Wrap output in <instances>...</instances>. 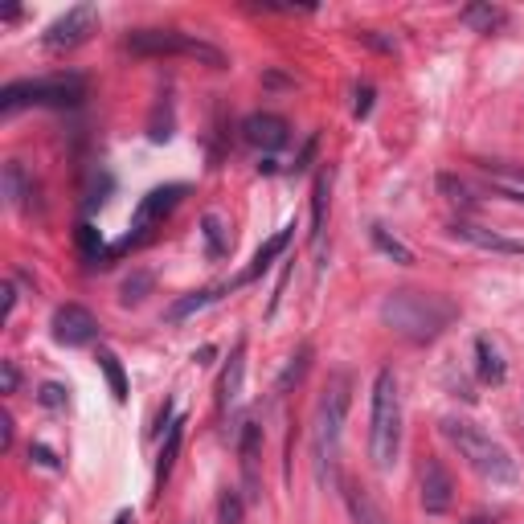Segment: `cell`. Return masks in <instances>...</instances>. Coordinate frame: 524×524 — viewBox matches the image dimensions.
Wrapping results in <instances>:
<instances>
[{"mask_svg":"<svg viewBox=\"0 0 524 524\" xmlns=\"http://www.w3.org/2000/svg\"><path fill=\"white\" fill-rule=\"evenodd\" d=\"M246 520V496L238 488H226L217 500V524H242Z\"/></svg>","mask_w":524,"mask_h":524,"instance_id":"27","label":"cell"},{"mask_svg":"<svg viewBox=\"0 0 524 524\" xmlns=\"http://www.w3.org/2000/svg\"><path fill=\"white\" fill-rule=\"evenodd\" d=\"M115 524H136V516H131V508H123V512L115 516Z\"/></svg>","mask_w":524,"mask_h":524,"instance_id":"40","label":"cell"},{"mask_svg":"<svg viewBox=\"0 0 524 524\" xmlns=\"http://www.w3.org/2000/svg\"><path fill=\"white\" fill-rule=\"evenodd\" d=\"M369 238H373V246H377V250H381L385 258L402 262V267H410V262H414V250H410V246H402V242L393 238V234H389V230H385L381 222H373V226H369Z\"/></svg>","mask_w":524,"mask_h":524,"instance_id":"21","label":"cell"},{"mask_svg":"<svg viewBox=\"0 0 524 524\" xmlns=\"http://www.w3.org/2000/svg\"><path fill=\"white\" fill-rule=\"evenodd\" d=\"M29 459H33V463H41V467H50V471H58V467H62V463H58V455H54L50 447H41V443H33V447H29Z\"/></svg>","mask_w":524,"mask_h":524,"instance_id":"32","label":"cell"},{"mask_svg":"<svg viewBox=\"0 0 524 524\" xmlns=\"http://www.w3.org/2000/svg\"><path fill=\"white\" fill-rule=\"evenodd\" d=\"M459 21L471 25V29H479V33H492V29H500L508 17H504V9H496V5H467V9L459 13Z\"/></svg>","mask_w":524,"mask_h":524,"instance_id":"22","label":"cell"},{"mask_svg":"<svg viewBox=\"0 0 524 524\" xmlns=\"http://www.w3.org/2000/svg\"><path fill=\"white\" fill-rule=\"evenodd\" d=\"M353 406V373H332L320 402H316V418H312V455H316V471L320 479L336 475V459H340V434H344V418Z\"/></svg>","mask_w":524,"mask_h":524,"instance_id":"3","label":"cell"},{"mask_svg":"<svg viewBox=\"0 0 524 524\" xmlns=\"http://www.w3.org/2000/svg\"><path fill=\"white\" fill-rule=\"evenodd\" d=\"M308 365H312V344H299V353L291 357V365L283 369V377H279V385H275V389H279V393H287L291 385H299L303 377H308Z\"/></svg>","mask_w":524,"mask_h":524,"instance_id":"26","label":"cell"},{"mask_svg":"<svg viewBox=\"0 0 524 524\" xmlns=\"http://www.w3.org/2000/svg\"><path fill=\"white\" fill-rule=\"evenodd\" d=\"M328 197H332V177L320 172L316 185H312V246H320L324 226H328Z\"/></svg>","mask_w":524,"mask_h":524,"instance_id":"19","label":"cell"},{"mask_svg":"<svg viewBox=\"0 0 524 524\" xmlns=\"http://www.w3.org/2000/svg\"><path fill=\"white\" fill-rule=\"evenodd\" d=\"M439 430H443V439L459 451V459L475 471V475H484V479H492V484H516L520 479V471H516V459L492 439L488 430H479L471 418H459V414H447L443 422H439Z\"/></svg>","mask_w":524,"mask_h":524,"instance_id":"2","label":"cell"},{"mask_svg":"<svg viewBox=\"0 0 524 524\" xmlns=\"http://www.w3.org/2000/svg\"><path fill=\"white\" fill-rule=\"evenodd\" d=\"M463 524H496V520H492V516H488V512H475V516H467V520H463Z\"/></svg>","mask_w":524,"mask_h":524,"instance_id":"39","label":"cell"},{"mask_svg":"<svg viewBox=\"0 0 524 524\" xmlns=\"http://www.w3.org/2000/svg\"><path fill=\"white\" fill-rule=\"evenodd\" d=\"M99 369H103V377L111 385V398L127 402V373H123V365H119V357L111 353V348H99Z\"/></svg>","mask_w":524,"mask_h":524,"instance_id":"23","label":"cell"},{"mask_svg":"<svg viewBox=\"0 0 524 524\" xmlns=\"http://www.w3.org/2000/svg\"><path fill=\"white\" fill-rule=\"evenodd\" d=\"M181 443H185V418H177L168 426V439H164V447H160V455H156V475H152V500H160V492H164V484H168V475H172V463H177V455H181Z\"/></svg>","mask_w":524,"mask_h":524,"instance_id":"15","label":"cell"},{"mask_svg":"<svg viewBox=\"0 0 524 524\" xmlns=\"http://www.w3.org/2000/svg\"><path fill=\"white\" fill-rule=\"evenodd\" d=\"M242 140L258 152H279L291 140V123L275 111H254V115L242 119Z\"/></svg>","mask_w":524,"mask_h":524,"instance_id":"10","label":"cell"},{"mask_svg":"<svg viewBox=\"0 0 524 524\" xmlns=\"http://www.w3.org/2000/svg\"><path fill=\"white\" fill-rule=\"evenodd\" d=\"M242 373H246V340L234 344V353H230V365L222 373V385H217V410L230 414L242 398Z\"/></svg>","mask_w":524,"mask_h":524,"instance_id":"14","label":"cell"},{"mask_svg":"<svg viewBox=\"0 0 524 524\" xmlns=\"http://www.w3.org/2000/svg\"><path fill=\"white\" fill-rule=\"evenodd\" d=\"M291 234H295V222H291V226H283V230H279L275 238H267V242H262V246H258V254H254V262H250V267H246V271H242V275L234 279V287H246V283H254V279L262 275V271H267L271 262H275V258H279V254L287 250Z\"/></svg>","mask_w":524,"mask_h":524,"instance_id":"16","label":"cell"},{"mask_svg":"<svg viewBox=\"0 0 524 524\" xmlns=\"http://www.w3.org/2000/svg\"><path fill=\"white\" fill-rule=\"evenodd\" d=\"M365 46H373V50H381V54H393V37H377V33H357Z\"/></svg>","mask_w":524,"mask_h":524,"instance_id":"35","label":"cell"},{"mask_svg":"<svg viewBox=\"0 0 524 524\" xmlns=\"http://www.w3.org/2000/svg\"><path fill=\"white\" fill-rule=\"evenodd\" d=\"M402 455V393L393 369H377L369 406V459L377 471H393Z\"/></svg>","mask_w":524,"mask_h":524,"instance_id":"4","label":"cell"},{"mask_svg":"<svg viewBox=\"0 0 524 524\" xmlns=\"http://www.w3.org/2000/svg\"><path fill=\"white\" fill-rule=\"evenodd\" d=\"M439 193H443L451 205H463V209H471V205H475L471 189H467L459 177H451V172H439Z\"/></svg>","mask_w":524,"mask_h":524,"instance_id":"29","label":"cell"},{"mask_svg":"<svg viewBox=\"0 0 524 524\" xmlns=\"http://www.w3.org/2000/svg\"><path fill=\"white\" fill-rule=\"evenodd\" d=\"M50 328L62 348H86L99 340V320H95V312H86L82 303H62L50 320Z\"/></svg>","mask_w":524,"mask_h":524,"instance_id":"9","label":"cell"},{"mask_svg":"<svg viewBox=\"0 0 524 524\" xmlns=\"http://www.w3.org/2000/svg\"><path fill=\"white\" fill-rule=\"evenodd\" d=\"M13 308H17V291H13V283L5 287V324L13 320Z\"/></svg>","mask_w":524,"mask_h":524,"instance_id":"38","label":"cell"},{"mask_svg":"<svg viewBox=\"0 0 524 524\" xmlns=\"http://www.w3.org/2000/svg\"><path fill=\"white\" fill-rule=\"evenodd\" d=\"M0 377H5V393H17L21 373H17V365H13V361H0Z\"/></svg>","mask_w":524,"mask_h":524,"instance_id":"34","label":"cell"},{"mask_svg":"<svg viewBox=\"0 0 524 524\" xmlns=\"http://www.w3.org/2000/svg\"><path fill=\"white\" fill-rule=\"evenodd\" d=\"M95 25H99V9L95 5H74L70 13H62L46 33H41V46L54 50V54L74 50V46H82V41L95 33Z\"/></svg>","mask_w":524,"mask_h":524,"instance_id":"8","label":"cell"},{"mask_svg":"<svg viewBox=\"0 0 524 524\" xmlns=\"http://www.w3.org/2000/svg\"><path fill=\"white\" fill-rule=\"evenodd\" d=\"M29 193H33V185L25 181V168H21L17 160H9V164H5V197H9V205L21 209Z\"/></svg>","mask_w":524,"mask_h":524,"instance_id":"24","label":"cell"},{"mask_svg":"<svg viewBox=\"0 0 524 524\" xmlns=\"http://www.w3.org/2000/svg\"><path fill=\"white\" fill-rule=\"evenodd\" d=\"M0 426H5V430H0V447L9 451V447H13V418L5 414V418H0Z\"/></svg>","mask_w":524,"mask_h":524,"instance_id":"36","label":"cell"},{"mask_svg":"<svg viewBox=\"0 0 524 524\" xmlns=\"http://www.w3.org/2000/svg\"><path fill=\"white\" fill-rule=\"evenodd\" d=\"M86 99V78L54 74V78H21L0 91V111L13 115L21 107H78Z\"/></svg>","mask_w":524,"mask_h":524,"instance_id":"6","label":"cell"},{"mask_svg":"<svg viewBox=\"0 0 524 524\" xmlns=\"http://www.w3.org/2000/svg\"><path fill=\"white\" fill-rule=\"evenodd\" d=\"M455 320H459V308L447 295H434V291L398 287L381 299V324L393 336H402L406 344H434Z\"/></svg>","mask_w":524,"mask_h":524,"instance_id":"1","label":"cell"},{"mask_svg":"<svg viewBox=\"0 0 524 524\" xmlns=\"http://www.w3.org/2000/svg\"><path fill=\"white\" fill-rule=\"evenodd\" d=\"M373 111V86H357V103H353V115L365 119Z\"/></svg>","mask_w":524,"mask_h":524,"instance_id":"33","label":"cell"},{"mask_svg":"<svg viewBox=\"0 0 524 524\" xmlns=\"http://www.w3.org/2000/svg\"><path fill=\"white\" fill-rule=\"evenodd\" d=\"M127 54L136 58H189L209 70H226V54L201 41L197 33L185 29H131L127 33Z\"/></svg>","mask_w":524,"mask_h":524,"instance_id":"5","label":"cell"},{"mask_svg":"<svg viewBox=\"0 0 524 524\" xmlns=\"http://www.w3.org/2000/svg\"><path fill=\"white\" fill-rule=\"evenodd\" d=\"M451 234L459 238V242H467V246H479V250H492V254H516V258H524V242H516V238H508V234H500V230H488V226H475V222H451Z\"/></svg>","mask_w":524,"mask_h":524,"instance_id":"12","label":"cell"},{"mask_svg":"<svg viewBox=\"0 0 524 524\" xmlns=\"http://www.w3.org/2000/svg\"><path fill=\"white\" fill-rule=\"evenodd\" d=\"M496 193L508 197V201H516V205H524V189H516V185H496Z\"/></svg>","mask_w":524,"mask_h":524,"instance_id":"37","label":"cell"},{"mask_svg":"<svg viewBox=\"0 0 524 524\" xmlns=\"http://www.w3.org/2000/svg\"><path fill=\"white\" fill-rule=\"evenodd\" d=\"M201 238H205V258H209V262L226 258L230 238H226V226H222V217H217V213H205V217H201Z\"/></svg>","mask_w":524,"mask_h":524,"instance_id":"20","label":"cell"},{"mask_svg":"<svg viewBox=\"0 0 524 524\" xmlns=\"http://www.w3.org/2000/svg\"><path fill=\"white\" fill-rule=\"evenodd\" d=\"M238 463H242V479H246V496H258V455H262V426L258 422H242L238 426Z\"/></svg>","mask_w":524,"mask_h":524,"instance_id":"13","label":"cell"},{"mask_svg":"<svg viewBox=\"0 0 524 524\" xmlns=\"http://www.w3.org/2000/svg\"><path fill=\"white\" fill-rule=\"evenodd\" d=\"M455 500V479L443 467V459H426L422 463V508L426 516H443Z\"/></svg>","mask_w":524,"mask_h":524,"instance_id":"11","label":"cell"},{"mask_svg":"<svg viewBox=\"0 0 524 524\" xmlns=\"http://www.w3.org/2000/svg\"><path fill=\"white\" fill-rule=\"evenodd\" d=\"M148 291H152V275H148V271H136L131 279H123V287H119V303H123V308H136V303H144Z\"/></svg>","mask_w":524,"mask_h":524,"instance_id":"28","label":"cell"},{"mask_svg":"<svg viewBox=\"0 0 524 524\" xmlns=\"http://www.w3.org/2000/svg\"><path fill=\"white\" fill-rule=\"evenodd\" d=\"M230 287H209V291H193V295H185V299H177L172 308L164 312V324H181V320H189V316H197V312H205L209 303H217Z\"/></svg>","mask_w":524,"mask_h":524,"instance_id":"18","label":"cell"},{"mask_svg":"<svg viewBox=\"0 0 524 524\" xmlns=\"http://www.w3.org/2000/svg\"><path fill=\"white\" fill-rule=\"evenodd\" d=\"M348 508H353V520H357V524H385L381 508L369 500L365 488H348Z\"/></svg>","mask_w":524,"mask_h":524,"instance_id":"25","label":"cell"},{"mask_svg":"<svg viewBox=\"0 0 524 524\" xmlns=\"http://www.w3.org/2000/svg\"><path fill=\"white\" fill-rule=\"evenodd\" d=\"M37 398H41V406L62 410V406H66V389H62L58 381H46V385H41V393H37Z\"/></svg>","mask_w":524,"mask_h":524,"instance_id":"30","label":"cell"},{"mask_svg":"<svg viewBox=\"0 0 524 524\" xmlns=\"http://www.w3.org/2000/svg\"><path fill=\"white\" fill-rule=\"evenodd\" d=\"M78 246H82L86 258H95V262H99V250H103V246H99V234H95L91 226H86V222L78 226Z\"/></svg>","mask_w":524,"mask_h":524,"instance_id":"31","label":"cell"},{"mask_svg":"<svg viewBox=\"0 0 524 524\" xmlns=\"http://www.w3.org/2000/svg\"><path fill=\"white\" fill-rule=\"evenodd\" d=\"M189 189L185 185H164V189H152L144 201H140V209H136V222H131V234L115 246V254H123V250H131V246H140L148 234H152V226L156 222H164V217L177 209V201L185 197Z\"/></svg>","mask_w":524,"mask_h":524,"instance_id":"7","label":"cell"},{"mask_svg":"<svg viewBox=\"0 0 524 524\" xmlns=\"http://www.w3.org/2000/svg\"><path fill=\"white\" fill-rule=\"evenodd\" d=\"M475 373H479V381L484 385H504V377H508V365H504V357H500V348L488 340V336H475Z\"/></svg>","mask_w":524,"mask_h":524,"instance_id":"17","label":"cell"}]
</instances>
